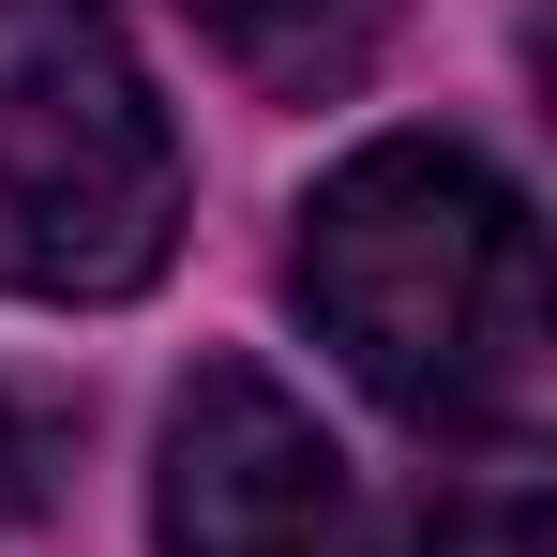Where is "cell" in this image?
Returning <instances> with one entry per match:
<instances>
[{
  "instance_id": "6da1fadb",
  "label": "cell",
  "mask_w": 557,
  "mask_h": 557,
  "mask_svg": "<svg viewBox=\"0 0 557 557\" xmlns=\"http://www.w3.org/2000/svg\"><path fill=\"white\" fill-rule=\"evenodd\" d=\"M301 317L422 437H528L557 392V317H543V226L453 136H376L301 196Z\"/></svg>"
},
{
  "instance_id": "7a4b0ae2",
  "label": "cell",
  "mask_w": 557,
  "mask_h": 557,
  "mask_svg": "<svg viewBox=\"0 0 557 557\" xmlns=\"http://www.w3.org/2000/svg\"><path fill=\"white\" fill-rule=\"evenodd\" d=\"M182 242V136L136 61L46 30L0 61V286L15 301H136Z\"/></svg>"
},
{
  "instance_id": "3957f363",
  "label": "cell",
  "mask_w": 557,
  "mask_h": 557,
  "mask_svg": "<svg viewBox=\"0 0 557 557\" xmlns=\"http://www.w3.org/2000/svg\"><path fill=\"white\" fill-rule=\"evenodd\" d=\"M166 557H362V482L272 362H196L151 467Z\"/></svg>"
},
{
  "instance_id": "277c9868",
  "label": "cell",
  "mask_w": 557,
  "mask_h": 557,
  "mask_svg": "<svg viewBox=\"0 0 557 557\" xmlns=\"http://www.w3.org/2000/svg\"><path fill=\"white\" fill-rule=\"evenodd\" d=\"M196 30L226 46V76L317 106V91H347L376 46H392V0H196Z\"/></svg>"
},
{
  "instance_id": "5b68a950",
  "label": "cell",
  "mask_w": 557,
  "mask_h": 557,
  "mask_svg": "<svg viewBox=\"0 0 557 557\" xmlns=\"http://www.w3.org/2000/svg\"><path fill=\"white\" fill-rule=\"evenodd\" d=\"M61 467H76V392H30V376H0V543L61 497Z\"/></svg>"
},
{
  "instance_id": "8992f818",
  "label": "cell",
  "mask_w": 557,
  "mask_h": 557,
  "mask_svg": "<svg viewBox=\"0 0 557 557\" xmlns=\"http://www.w3.org/2000/svg\"><path fill=\"white\" fill-rule=\"evenodd\" d=\"M422 557H543V482H467L422 512Z\"/></svg>"
}]
</instances>
